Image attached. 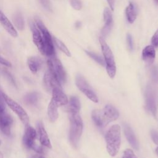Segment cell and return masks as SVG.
<instances>
[{"instance_id": "obj_21", "label": "cell", "mask_w": 158, "mask_h": 158, "mask_svg": "<svg viewBox=\"0 0 158 158\" xmlns=\"http://www.w3.org/2000/svg\"><path fill=\"white\" fill-rule=\"evenodd\" d=\"M57 106L51 99L48 107V115L49 119L52 122H55L58 118L59 114L57 111Z\"/></svg>"}, {"instance_id": "obj_4", "label": "cell", "mask_w": 158, "mask_h": 158, "mask_svg": "<svg viewBox=\"0 0 158 158\" xmlns=\"http://www.w3.org/2000/svg\"><path fill=\"white\" fill-rule=\"evenodd\" d=\"M99 43L101 44L102 52L104 58V62L106 65V70L110 78H114L116 73V66L114 60L113 53L102 36L99 37Z\"/></svg>"}, {"instance_id": "obj_8", "label": "cell", "mask_w": 158, "mask_h": 158, "mask_svg": "<svg viewBox=\"0 0 158 158\" xmlns=\"http://www.w3.org/2000/svg\"><path fill=\"white\" fill-rule=\"evenodd\" d=\"M76 85L78 87V88L91 101H93L94 102H98V98L90 86V85L88 84L87 81L85 80V78L81 76V75H78L76 77Z\"/></svg>"}, {"instance_id": "obj_40", "label": "cell", "mask_w": 158, "mask_h": 158, "mask_svg": "<svg viewBox=\"0 0 158 158\" xmlns=\"http://www.w3.org/2000/svg\"><path fill=\"white\" fill-rule=\"evenodd\" d=\"M0 143H1V141H0Z\"/></svg>"}, {"instance_id": "obj_28", "label": "cell", "mask_w": 158, "mask_h": 158, "mask_svg": "<svg viewBox=\"0 0 158 158\" xmlns=\"http://www.w3.org/2000/svg\"><path fill=\"white\" fill-rule=\"evenodd\" d=\"M70 3L75 10H79L82 7V3L80 0H70Z\"/></svg>"}, {"instance_id": "obj_18", "label": "cell", "mask_w": 158, "mask_h": 158, "mask_svg": "<svg viewBox=\"0 0 158 158\" xmlns=\"http://www.w3.org/2000/svg\"><path fill=\"white\" fill-rule=\"evenodd\" d=\"M142 57L144 62L148 65H151L156 57V51L152 45L146 46L142 52Z\"/></svg>"}, {"instance_id": "obj_29", "label": "cell", "mask_w": 158, "mask_h": 158, "mask_svg": "<svg viewBox=\"0 0 158 158\" xmlns=\"http://www.w3.org/2000/svg\"><path fill=\"white\" fill-rule=\"evenodd\" d=\"M123 158H138L133 151L130 149H127L123 152Z\"/></svg>"}, {"instance_id": "obj_6", "label": "cell", "mask_w": 158, "mask_h": 158, "mask_svg": "<svg viewBox=\"0 0 158 158\" xmlns=\"http://www.w3.org/2000/svg\"><path fill=\"white\" fill-rule=\"evenodd\" d=\"M36 25L40 30L43 41L44 43V46H45V52H44V56H48V57H52L54 56L55 54V50L52 43V37L48 31V29L44 25V23L42 22L41 20L40 19H36L35 20Z\"/></svg>"}, {"instance_id": "obj_2", "label": "cell", "mask_w": 158, "mask_h": 158, "mask_svg": "<svg viewBox=\"0 0 158 158\" xmlns=\"http://www.w3.org/2000/svg\"><path fill=\"white\" fill-rule=\"evenodd\" d=\"M106 148L111 156H115L118 152L120 146V127L118 124L112 125L106 135Z\"/></svg>"}, {"instance_id": "obj_35", "label": "cell", "mask_w": 158, "mask_h": 158, "mask_svg": "<svg viewBox=\"0 0 158 158\" xmlns=\"http://www.w3.org/2000/svg\"><path fill=\"white\" fill-rule=\"evenodd\" d=\"M0 63L2 64V65H4L7 66V67H10L12 65L10 62H9L6 59H4L1 57H0Z\"/></svg>"}, {"instance_id": "obj_11", "label": "cell", "mask_w": 158, "mask_h": 158, "mask_svg": "<svg viewBox=\"0 0 158 158\" xmlns=\"http://www.w3.org/2000/svg\"><path fill=\"white\" fill-rule=\"evenodd\" d=\"M36 136V131L33 127L28 126L23 138V142L25 147L30 149H33L34 150L37 146V145L35 144Z\"/></svg>"}, {"instance_id": "obj_39", "label": "cell", "mask_w": 158, "mask_h": 158, "mask_svg": "<svg viewBox=\"0 0 158 158\" xmlns=\"http://www.w3.org/2000/svg\"><path fill=\"white\" fill-rule=\"evenodd\" d=\"M32 158H44V157H42V156H40V157H33Z\"/></svg>"}, {"instance_id": "obj_1", "label": "cell", "mask_w": 158, "mask_h": 158, "mask_svg": "<svg viewBox=\"0 0 158 158\" xmlns=\"http://www.w3.org/2000/svg\"><path fill=\"white\" fill-rule=\"evenodd\" d=\"M118 111L110 105L106 106L102 109H96L92 112L91 117L95 124L100 127H105L110 122L118 118Z\"/></svg>"}, {"instance_id": "obj_27", "label": "cell", "mask_w": 158, "mask_h": 158, "mask_svg": "<svg viewBox=\"0 0 158 158\" xmlns=\"http://www.w3.org/2000/svg\"><path fill=\"white\" fill-rule=\"evenodd\" d=\"M85 52H86L90 57H91L92 59H93L96 62H97L98 63H99L100 65H102V66L106 65L104 60L103 59V58H102L101 56H99V55H98V54H95V53H94V52H90V51H85Z\"/></svg>"}, {"instance_id": "obj_24", "label": "cell", "mask_w": 158, "mask_h": 158, "mask_svg": "<svg viewBox=\"0 0 158 158\" xmlns=\"http://www.w3.org/2000/svg\"><path fill=\"white\" fill-rule=\"evenodd\" d=\"M14 23L19 30H23L25 27V22H24L23 17L20 13L18 12L14 15Z\"/></svg>"}, {"instance_id": "obj_16", "label": "cell", "mask_w": 158, "mask_h": 158, "mask_svg": "<svg viewBox=\"0 0 158 158\" xmlns=\"http://www.w3.org/2000/svg\"><path fill=\"white\" fill-rule=\"evenodd\" d=\"M36 133H37V135H38L40 143L45 147H47L48 148H51V144L49 138L48 136V134L46 131L45 128H44L43 124L41 122H38L37 125Z\"/></svg>"}, {"instance_id": "obj_7", "label": "cell", "mask_w": 158, "mask_h": 158, "mask_svg": "<svg viewBox=\"0 0 158 158\" xmlns=\"http://www.w3.org/2000/svg\"><path fill=\"white\" fill-rule=\"evenodd\" d=\"M3 97L7 105L17 115V116L20 119L23 124L27 127L29 125L30 120L28 115L27 113L25 112V110L16 101L13 100L12 98L9 97L7 94H6L4 93Z\"/></svg>"}, {"instance_id": "obj_22", "label": "cell", "mask_w": 158, "mask_h": 158, "mask_svg": "<svg viewBox=\"0 0 158 158\" xmlns=\"http://www.w3.org/2000/svg\"><path fill=\"white\" fill-rule=\"evenodd\" d=\"M125 14L128 22L130 23H133L136 19V10L133 2H130L125 9Z\"/></svg>"}, {"instance_id": "obj_14", "label": "cell", "mask_w": 158, "mask_h": 158, "mask_svg": "<svg viewBox=\"0 0 158 158\" xmlns=\"http://www.w3.org/2000/svg\"><path fill=\"white\" fill-rule=\"evenodd\" d=\"M52 100L59 106H65L68 103V99L65 94L63 92L61 87H56L52 91Z\"/></svg>"}, {"instance_id": "obj_37", "label": "cell", "mask_w": 158, "mask_h": 158, "mask_svg": "<svg viewBox=\"0 0 158 158\" xmlns=\"http://www.w3.org/2000/svg\"><path fill=\"white\" fill-rule=\"evenodd\" d=\"M156 152L157 155L158 156V146H157V148L156 149Z\"/></svg>"}, {"instance_id": "obj_15", "label": "cell", "mask_w": 158, "mask_h": 158, "mask_svg": "<svg viewBox=\"0 0 158 158\" xmlns=\"http://www.w3.org/2000/svg\"><path fill=\"white\" fill-rule=\"evenodd\" d=\"M146 108L150 111L154 116L156 115V104L155 99V95L152 89L148 87L146 93Z\"/></svg>"}, {"instance_id": "obj_31", "label": "cell", "mask_w": 158, "mask_h": 158, "mask_svg": "<svg viewBox=\"0 0 158 158\" xmlns=\"http://www.w3.org/2000/svg\"><path fill=\"white\" fill-rule=\"evenodd\" d=\"M43 6L48 10H51V4L49 0H40Z\"/></svg>"}, {"instance_id": "obj_36", "label": "cell", "mask_w": 158, "mask_h": 158, "mask_svg": "<svg viewBox=\"0 0 158 158\" xmlns=\"http://www.w3.org/2000/svg\"><path fill=\"white\" fill-rule=\"evenodd\" d=\"M107 2L110 6V8L112 10L114 9V4H115V0H107Z\"/></svg>"}, {"instance_id": "obj_33", "label": "cell", "mask_w": 158, "mask_h": 158, "mask_svg": "<svg viewBox=\"0 0 158 158\" xmlns=\"http://www.w3.org/2000/svg\"><path fill=\"white\" fill-rule=\"evenodd\" d=\"M127 42L129 49L130 50H132L133 48V42L132 36L130 34H127Z\"/></svg>"}, {"instance_id": "obj_20", "label": "cell", "mask_w": 158, "mask_h": 158, "mask_svg": "<svg viewBox=\"0 0 158 158\" xmlns=\"http://www.w3.org/2000/svg\"><path fill=\"white\" fill-rule=\"evenodd\" d=\"M124 133L127 140L128 141L130 144L132 146V147L134 148L135 149H138L139 146L138 141L131 128L127 125H124Z\"/></svg>"}, {"instance_id": "obj_25", "label": "cell", "mask_w": 158, "mask_h": 158, "mask_svg": "<svg viewBox=\"0 0 158 158\" xmlns=\"http://www.w3.org/2000/svg\"><path fill=\"white\" fill-rule=\"evenodd\" d=\"M39 94L38 93L33 92L28 93L24 98V100L26 103L30 105H35L38 101Z\"/></svg>"}, {"instance_id": "obj_9", "label": "cell", "mask_w": 158, "mask_h": 158, "mask_svg": "<svg viewBox=\"0 0 158 158\" xmlns=\"http://www.w3.org/2000/svg\"><path fill=\"white\" fill-rule=\"evenodd\" d=\"M13 119L6 109H0V130L6 135L9 136L11 132V127Z\"/></svg>"}, {"instance_id": "obj_38", "label": "cell", "mask_w": 158, "mask_h": 158, "mask_svg": "<svg viewBox=\"0 0 158 158\" xmlns=\"http://www.w3.org/2000/svg\"><path fill=\"white\" fill-rule=\"evenodd\" d=\"M154 2L156 3V4H157L158 5V0H154Z\"/></svg>"}, {"instance_id": "obj_32", "label": "cell", "mask_w": 158, "mask_h": 158, "mask_svg": "<svg viewBox=\"0 0 158 158\" xmlns=\"http://www.w3.org/2000/svg\"><path fill=\"white\" fill-rule=\"evenodd\" d=\"M152 77L154 81H158V68L156 67H154L151 70Z\"/></svg>"}, {"instance_id": "obj_26", "label": "cell", "mask_w": 158, "mask_h": 158, "mask_svg": "<svg viewBox=\"0 0 158 158\" xmlns=\"http://www.w3.org/2000/svg\"><path fill=\"white\" fill-rule=\"evenodd\" d=\"M53 40H54V41L56 44V45L57 46V48L60 50L62 51L65 55H67V56H70L71 54H70V51H69L68 48L66 47V46L60 41L59 40V39L54 37L53 38Z\"/></svg>"}, {"instance_id": "obj_5", "label": "cell", "mask_w": 158, "mask_h": 158, "mask_svg": "<svg viewBox=\"0 0 158 158\" xmlns=\"http://www.w3.org/2000/svg\"><path fill=\"white\" fill-rule=\"evenodd\" d=\"M49 71L52 73L60 84L66 81V73L60 61L54 56L49 57L47 61Z\"/></svg>"}, {"instance_id": "obj_34", "label": "cell", "mask_w": 158, "mask_h": 158, "mask_svg": "<svg viewBox=\"0 0 158 158\" xmlns=\"http://www.w3.org/2000/svg\"><path fill=\"white\" fill-rule=\"evenodd\" d=\"M151 135L153 141L156 144H158V131L156 130H152Z\"/></svg>"}, {"instance_id": "obj_30", "label": "cell", "mask_w": 158, "mask_h": 158, "mask_svg": "<svg viewBox=\"0 0 158 158\" xmlns=\"http://www.w3.org/2000/svg\"><path fill=\"white\" fill-rule=\"evenodd\" d=\"M151 43L152 46H153L154 48L158 47V29L156 30V31L154 33V35L152 37Z\"/></svg>"}, {"instance_id": "obj_10", "label": "cell", "mask_w": 158, "mask_h": 158, "mask_svg": "<svg viewBox=\"0 0 158 158\" xmlns=\"http://www.w3.org/2000/svg\"><path fill=\"white\" fill-rule=\"evenodd\" d=\"M31 29L32 32V36H33V41L34 44L36 45L38 50L40 52L44 55L45 52V46L44 43L43 41V36L41 33L36 24L32 23L31 24Z\"/></svg>"}, {"instance_id": "obj_19", "label": "cell", "mask_w": 158, "mask_h": 158, "mask_svg": "<svg viewBox=\"0 0 158 158\" xmlns=\"http://www.w3.org/2000/svg\"><path fill=\"white\" fill-rule=\"evenodd\" d=\"M28 66L33 73H36L41 69L43 61L41 59L38 57H30L27 60Z\"/></svg>"}, {"instance_id": "obj_3", "label": "cell", "mask_w": 158, "mask_h": 158, "mask_svg": "<svg viewBox=\"0 0 158 158\" xmlns=\"http://www.w3.org/2000/svg\"><path fill=\"white\" fill-rule=\"evenodd\" d=\"M70 119V140L72 144L77 147L83 130V122L79 112H69Z\"/></svg>"}, {"instance_id": "obj_23", "label": "cell", "mask_w": 158, "mask_h": 158, "mask_svg": "<svg viewBox=\"0 0 158 158\" xmlns=\"http://www.w3.org/2000/svg\"><path fill=\"white\" fill-rule=\"evenodd\" d=\"M80 109V102L78 98L73 96L70 98L68 107V112H79Z\"/></svg>"}, {"instance_id": "obj_13", "label": "cell", "mask_w": 158, "mask_h": 158, "mask_svg": "<svg viewBox=\"0 0 158 158\" xmlns=\"http://www.w3.org/2000/svg\"><path fill=\"white\" fill-rule=\"evenodd\" d=\"M43 82L46 89L48 91L52 92L54 88L56 87H61V84L54 77V75L49 70L46 71L44 75Z\"/></svg>"}, {"instance_id": "obj_12", "label": "cell", "mask_w": 158, "mask_h": 158, "mask_svg": "<svg viewBox=\"0 0 158 158\" xmlns=\"http://www.w3.org/2000/svg\"><path fill=\"white\" fill-rule=\"evenodd\" d=\"M103 17L104 21V26L101 30V35L102 38H105L111 31L112 25H113V17L111 14L110 10L106 7L104 10L103 12Z\"/></svg>"}, {"instance_id": "obj_17", "label": "cell", "mask_w": 158, "mask_h": 158, "mask_svg": "<svg viewBox=\"0 0 158 158\" xmlns=\"http://www.w3.org/2000/svg\"><path fill=\"white\" fill-rule=\"evenodd\" d=\"M0 23L4 28L13 37H17L18 35L17 30L14 27L10 20L0 10Z\"/></svg>"}]
</instances>
